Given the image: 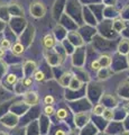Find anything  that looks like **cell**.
I'll return each instance as SVG.
<instances>
[{
  "mask_svg": "<svg viewBox=\"0 0 129 135\" xmlns=\"http://www.w3.org/2000/svg\"><path fill=\"white\" fill-rule=\"evenodd\" d=\"M29 11L32 16H34L35 18H40L45 15V7L43 6V3H40L38 1H34L29 7Z\"/></svg>",
  "mask_w": 129,
  "mask_h": 135,
  "instance_id": "cell-1",
  "label": "cell"
},
{
  "mask_svg": "<svg viewBox=\"0 0 129 135\" xmlns=\"http://www.w3.org/2000/svg\"><path fill=\"white\" fill-rule=\"evenodd\" d=\"M54 45H55V38H54V36L52 34H47V35L44 36L43 38V46L46 50H49L54 47Z\"/></svg>",
  "mask_w": 129,
  "mask_h": 135,
  "instance_id": "cell-2",
  "label": "cell"
},
{
  "mask_svg": "<svg viewBox=\"0 0 129 135\" xmlns=\"http://www.w3.org/2000/svg\"><path fill=\"white\" fill-rule=\"evenodd\" d=\"M24 51H25L24 46L20 44V43L14 44V46L11 47V52H12V54H14V55H20V54L24 53Z\"/></svg>",
  "mask_w": 129,
  "mask_h": 135,
  "instance_id": "cell-3",
  "label": "cell"
},
{
  "mask_svg": "<svg viewBox=\"0 0 129 135\" xmlns=\"http://www.w3.org/2000/svg\"><path fill=\"white\" fill-rule=\"evenodd\" d=\"M99 62H100V64H101L102 68H108L111 64V59L108 55H102V56H100Z\"/></svg>",
  "mask_w": 129,
  "mask_h": 135,
  "instance_id": "cell-4",
  "label": "cell"
},
{
  "mask_svg": "<svg viewBox=\"0 0 129 135\" xmlns=\"http://www.w3.org/2000/svg\"><path fill=\"white\" fill-rule=\"evenodd\" d=\"M69 87L71 88V89H79V88L81 87V81L79 80L78 78H75V77H73L72 79H71V82H70V84H69Z\"/></svg>",
  "mask_w": 129,
  "mask_h": 135,
  "instance_id": "cell-5",
  "label": "cell"
},
{
  "mask_svg": "<svg viewBox=\"0 0 129 135\" xmlns=\"http://www.w3.org/2000/svg\"><path fill=\"white\" fill-rule=\"evenodd\" d=\"M56 117L59 118V119H65V118L68 117V110L64 108L59 109V110L56 112Z\"/></svg>",
  "mask_w": 129,
  "mask_h": 135,
  "instance_id": "cell-6",
  "label": "cell"
},
{
  "mask_svg": "<svg viewBox=\"0 0 129 135\" xmlns=\"http://www.w3.org/2000/svg\"><path fill=\"white\" fill-rule=\"evenodd\" d=\"M102 116L105 117V119L111 120L112 118H113V110H111V109H109V108H106L105 112H103V114H102Z\"/></svg>",
  "mask_w": 129,
  "mask_h": 135,
  "instance_id": "cell-7",
  "label": "cell"
},
{
  "mask_svg": "<svg viewBox=\"0 0 129 135\" xmlns=\"http://www.w3.org/2000/svg\"><path fill=\"white\" fill-rule=\"evenodd\" d=\"M113 28L116 29V31H121V29L125 28V23L122 22V20H120V19H117L116 22L113 23Z\"/></svg>",
  "mask_w": 129,
  "mask_h": 135,
  "instance_id": "cell-8",
  "label": "cell"
},
{
  "mask_svg": "<svg viewBox=\"0 0 129 135\" xmlns=\"http://www.w3.org/2000/svg\"><path fill=\"white\" fill-rule=\"evenodd\" d=\"M105 107H103V105H101V104H98L97 106H95L94 108H93V113L95 114V115H102L103 114V112H105Z\"/></svg>",
  "mask_w": 129,
  "mask_h": 135,
  "instance_id": "cell-9",
  "label": "cell"
},
{
  "mask_svg": "<svg viewBox=\"0 0 129 135\" xmlns=\"http://www.w3.org/2000/svg\"><path fill=\"white\" fill-rule=\"evenodd\" d=\"M44 113H45V115H47V116H52L53 114L55 113V109H54L53 105H46L44 108Z\"/></svg>",
  "mask_w": 129,
  "mask_h": 135,
  "instance_id": "cell-10",
  "label": "cell"
},
{
  "mask_svg": "<svg viewBox=\"0 0 129 135\" xmlns=\"http://www.w3.org/2000/svg\"><path fill=\"white\" fill-rule=\"evenodd\" d=\"M34 79L36 80V81L40 82V81H43V80L45 79V75H44V73L42 72V71H36V73L34 74Z\"/></svg>",
  "mask_w": 129,
  "mask_h": 135,
  "instance_id": "cell-11",
  "label": "cell"
},
{
  "mask_svg": "<svg viewBox=\"0 0 129 135\" xmlns=\"http://www.w3.org/2000/svg\"><path fill=\"white\" fill-rule=\"evenodd\" d=\"M91 68H92V70H94V71H99L102 66L100 64L99 60H94V61H92V63H91Z\"/></svg>",
  "mask_w": 129,
  "mask_h": 135,
  "instance_id": "cell-12",
  "label": "cell"
},
{
  "mask_svg": "<svg viewBox=\"0 0 129 135\" xmlns=\"http://www.w3.org/2000/svg\"><path fill=\"white\" fill-rule=\"evenodd\" d=\"M6 80L9 84H14V83H16V81H17V77H16L15 74H9Z\"/></svg>",
  "mask_w": 129,
  "mask_h": 135,
  "instance_id": "cell-13",
  "label": "cell"
},
{
  "mask_svg": "<svg viewBox=\"0 0 129 135\" xmlns=\"http://www.w3.org/2000/svg\"><path fill=\"white\" fill-rule=\"evenodd\" d=\"M54 101H55V99H54L53 96H46L44 98V103L46 104V105H53Z\"/></svg>",
  "mask_w": 129,
  "mask_h": 135,
  "instance_id": "cell-14",
  "label": "cell"
},
{
  "mask_svg": "<svg viewBox=\"0 0 129 135\" xmlns=\"http://www.w3.org/2000/svg\"><path fill=\"white\" fill-rule=\"evenodd\" d=\"M0 46H1L2 49H5V50L9 49V47H10V43H9V41H7V40L1 41V43H0Z\"/></svg>",
  "mask_w": 129,
  "mask_h": 135,
  "instance_id": "cell-15",
  "label": "cell"
},
{
  "mask_svg": "<svg viewBox=\"0 0 129 135\" xmlns=\"http://www.w3.org/2000/svg\"><path fill=\"white\" fill-rule=\"evenodd\" d=\"M32 78H26V79H25L24 80V83H25V86H26V87H29L30 86V84H32Z\"/></svg>",
  "mask_w": 129,
  "mask_h": 135,
  "instance_id": "cell-16",
  "label": "cell"
},
{
  "mask_svg": "<svg viewBox=\"0 0 129 135\" xmlns=\"http://www.w3.org/2000/svg\"><path fill=\"white\" fill-rule=\"evenodd\" d=\"M5 54H6V51L5 49H2V47H0V59L5 56Z\"/></svg>",
  "mask_w": 129,
  "mask_h": 135,
  "instance_id": "cell-17",
  "label": "cell"
},
{
  "mask_svg": "<svg viewBox=\"0 0 129 135\" xmlns=\"http://www.w3.org/2000/svg\"><path fill=\"white\" fill-rule=\"evenodd\" d=\"M55 135H66V133L64 132V131H61L60 129V131H57V132L55 133Z\"/></svg>",
  "mask_w": 129,
  "mask_h": 135,
  "instance_id": "cell-18",
  "label": "cell"
},
{
  "mask_svg": "<svg viewBox=\"0 0 129 135\" xmlns=\"http://www.w3.org/2000/svg\"><path fill=\"white\" fill-rule=\"evenodd\" d=\"M123 109L126 110L127 113H129V103H127L126 105H125V107H123Z\"/></svg>",
  "mask_w": 129,
  "mask_h": 135,
  "instance_id": "cell-19",
  "label": "cell"
}]
</instances>
